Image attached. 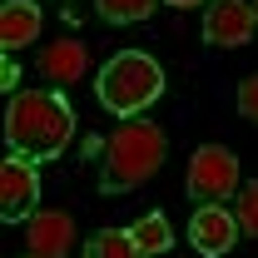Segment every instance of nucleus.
Returning <instances> with one entry per match:
<instances>
[{"mask_svg": "<svg viewBox=\"0 0 258 258\" xmlns=\"http://www.w3.org/2000/svg\"><path fill=\"white\" fill-rule=\"evenodd\" d=\"M169 5H179V10H194V5H209V0H169Z\"/></svg>", "mask_w": 258, "mask_h": 258, "instance_id": "f3484780", "label": "nucleus"}, {"mask_svg": "<svg viewBox=\"0 0 258 258\" xmlns=\"http://www.w3.org/2000/svg\"><path fill=\"white\" fill-rule=\"evenodd\" d=\"M159 0H95V10L114 25H134V20H149Z\"/></svg>", "mask_w": 258, "mask_h": 258, "instance_id": "ddd939ff", "label": "nucleus"}, {"mask_svg": "<svg viewBox=\"0 0 258 258\" xmlns=\"http://www.w3.org/2000/svg\"><path fill=\"white\" fill-rule=\"evenodd\" d=\"M40 5L35 0H5L0 5V50H25L40 40Z\"/></svg>", "mask_w": 258, "mask_h": 258, "instance_id": "1a4fd4ad", "label": "nucleus"}, {"mask_svg": "<svg viewBox=\"0 0 258 258\" xmlns=\"http://www.w3.org/2000/svg\"><path fill=\"white\" fill-rule=\"evenodd\" d=\"M159 95H164V70L144 50H119L114 60L99 70V104L109 114H119V119L144 114Z\"/></svg>", "mask_w": 258, "mask_h": 258, "instance_id": "7ed1b4c3", "label": "nucleus"}, {"mask_svg": "<svg viewBox=\"0 0 258 258\" xmlns=\"http://www.w3.org/2000/svg\"><path fill=\"white\" fill-rule=\"evenodd\" d=\"M164 154H169V139L154 119H124V124L109 134L104 144V164H99V189L104 194H129L139 184H149L159 174Z\"/></svg>", "mask_w": 258, "mask_h": 258, "instance_id": "f03ea898", "label": "nucleus"}, {"mask_svg": "<svg viewBox=\"0 0 258 258\" xmlns=\"http://www.w3.org/2000/svg\"><path fill=\"white\" fill-rule=\"evenodd\" d=\"M5 139H10V154H25L35 164L55 159L75 139V109L55 90H15L5 109Z\"/></svg>", "mask_w": 258, "mask_h": 258, "instance_id": "f257e3e1", "label": "nucleus"}, {"mask_svg": "<svg viewBox=\"0 0 258 258\" xmlns=\"http://www.w3.org/2000/svg\"><path fill=\"white\" fill-rule=\"evenodd\" d=\"M129 238L139 243V253H144V258L174 248V228H169L164 214H144V219H134V224H129Z\"/></svg>", "mask_w": 258, "mask_h": 258, "instance_id": "9b49d317", "label": "nucleus"}, {"mask_svg": "<svg viewBox=\"0 0 258 258\" xmlns=\"http://www.w3.org/2000/svg\"><path fill=\"white\" fill-rule=\"evenodd\" d=\"M253 10H258V0H253Z\"/></svg>", "mask_w": 258, "mask_h": 258, "instance_id": "a211bd4d", "label": "nucleus"}, {"mask_svg": "<svg viewBox=\"0 0 258 258\" xmlns=\"http://www.w3.org/2000/svg\"><path fill=\"white\" fill-rule=\"evenodd\" d=\"M85 253L90 258H144L139 243L129 238V228H99V233H90V248Z\"/></svg>", "mask_w": 258, "mask_h": 258, "instance_id": "f8f14e48", "label": "nucleus"}, {"mask_svg": "<svg viewBox=\"0 0 258 258\" xmlns=\"http://www.w3.org/2000/svg\"><path fill=\"white\" fill-rule=\"evenodd\" d=\"M85 64H90V55H85L80 40H55V45L40 50V75H45L50 85H75V80L85 75Z\"/></svg>", "mask_w": 258, "mask_h": 258, "instance_id": "9d476101", "label": "nucleus"}, {"mask_svg": "<svg viewBox=\"0 0 258 258\" xmlns=\"http://www.w3.org/2000/svg\"><path fill=\"white\" fill-rule=\"evenodd\" d=\"M25 248L35 258H75V219L64 209H40V214H30Z\"/></svg>", "mask_w": 258, "mask_h": 258, "instance_id": "0eeeda50", "label": "nucleus"}, {"mask_svg": "<svg viewBox=\"0 0 258 258\" xmlns=\"http://www.w3.org/2000/svg\"><path fill=\"white\" fill-rule=\"evenodd\" d=\"M238 233H243V228H238V214H228V209H219V204L194 209V219H189V243L204 258L228 253V248L238 243Z\"/></svg>", "mask_w": 258, "mask_h": 258, "instance_id": "6e6552de", "label": "nucleus"}, {"mask_svg": "<svg viewBox=\"0 0 258 258\" xmlns=\"http://www.w3.org/2000/svg\"><path fill=\"white\" fill-rule=\"evenodd\" d=\"M85 258H90V253H85Z\"/></svg>", "mask_w": 258, "mask_h": 258, "instance_id": "aec40b11", "label": "nucleus"}, {"mask_svg": "<svg viewBox=\"0 0 258 258\" xmlns=\"http://www.w3.org/2000/svg\"><path fill=\"white\" fill-rule=\"evenodd\" d=\"M25 258H35V253H25Z\"/></svg>", "mask_w": 258, "mask_h": 258, "instance_id": "6ab92c4d", "label": "nucleus"}, {"mask_svg": "<svg viewBox=\"0 0 258 258\" xmlns=\"http://www.w3.org/2000/svg\"><path fill=\"white\" fill-rule=\"evenodd\" d=\"M184 189H189V199H199V204H224V199H233V194L243 189V184H238V159H233V149H224V144H199L194 159H189Z\"/></svg>", "mask_w": 258, "mask_h": 258, "instance_id": "20e7f679", "label": "nucleus"}, {"mask_svg": "<svg viewBox=\"0 0 258 258\" xmlns=\"http://www.w3.org/2000/svg\"><path fill=\"white\" fill-rule=\"evenodd\" d=\"M233 214H238V228L258 238V179H248V184L238 189V204H233Z\"/></svg>", "mask_w": 258, "mask_h": 258, "instance_id": "4468645a", "label": "nucleus"}, {"mask_svg": "<svg viewBox=\"0 0 258 258\" xmlns=\"http://www.w3.org/2000/svg\"><path fill=\"white\" fill-rule=\"evenodd\" d=\"M258 30V10L248 0H209V10H204V40L214 45V50H238V45H248Z\"/></svg>", "mask_w": 258, "mask_h": 258, "instance_id": "423d86ee", "label": "nucleus"}, {"mask_svg": "<svg viewBox=\"0 0 258 258\" xmlns=\"http://www.w3.org/2000/svg\"><path fill=\"white\" fill-rule=\"evenodd\" d=\"M0 85H5V90H15V85H20V70H15V60H5V70H0Z\"/></svg>", "mask_w": 258, "mask_h": 258, "instance_id": "dca6fc26", "label": "nucleus"}, {"mask_svg": "<svg viewBox=\"0 0 258 258\" xmlns=\"http://www.w3.org/2000/svg\"><path fill=\"white\" fill-rule=\"evenodd\" d=\"M238 114L258 124V75H248V80L238 85Z\"/></svg>", "mask_w": 258, "mask_h": 258, "instance_id": "2eb2a0df", "label": "nucleus"}, {"mask_svg": "<svg viewBox=\"0 0 258 258\" xmlns=\"http://www.w3.org/2000/svg\"><path fill=\"white\" fill-rule=\"evenodd\" d=\"M40 204V174H35V159L25 154H10L0 164V219L5 224H30V214Z\"/></svg>", "mask_w": 258, "mask_h": 258, "instance_id": "39448f33", "label": "nucleus"}]
</instances>
